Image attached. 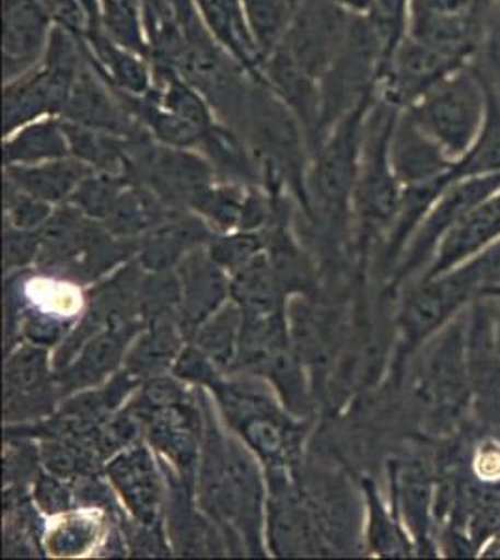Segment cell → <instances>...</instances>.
Masks as SVG:
<instances>
[{"label":"cell","instance_id":"cell-1","mask_svg":"<svg viewBox=\"0 0 500 560\" xmlns=\"http://www.w3.org/2000/svg\"><path fill=\"white\" fill-rule=\"evenodd\" d=\"M488 94L480 68L467 65L406 108L418 126L438 140L450 160L463 158L475 144L486 118Z\"/></svg>","mask_w":500,"mask_h":560},{"label":"cell","instance_id":"cell-2","mask_svg":"<svg viewBox=\"0 0 500 560\" xmlns=\"http://www.w3.org/2000/svg\"><path fill=\"white\" fill-rule=\"evenodd\" d=\"M383 52L364 13H354L353 25L340 52L319 77L322 126L319 142L344 116L377 92ZM319 147V144H317Z\"/></svg>","mask_w":500,"mask_h":560},{"label":"cell","instance_id":"cell-3","mask_svg":"<svg viewBox=\"0 0 500 560\" xmlns=\"http://www.w3.org/2000/svg\"><path fill=\"white\" fill-rule=\"evenodd\" d=\"M375 97L377 92L344 116L316 148V163L311 173L312 192L330 213H342L357 187L364 124Z\"/></svg>","mask_w":500,"mask_h":560},{"label":"cell","instance_id":"cell-4","mask_svg":"<svg viewBox=\"0 0 500 560\" xmlns=\"http://www.w3.org/2000/svg\"><path fill=\"white\" fill-rule=\"evenodd\" d=\"M353 20L354 12L335 0H301L280 47L319 79L346 44Z\"/></svg>","mask_w":500,"mask_h":560},{"label":"cell","instance_id":"cell-5","mask_svg":"<svg viewBox=\"0 0 500 560\" xmlns=\"http://www.w3.org/2000/svg\"><path fill=\"white\" fill-rule=\"evenodd\" d=\"M467 65L469 62H462L407 36L385 70L381 71L377 96L399 110H406L433 86Z\"/></svg>","mask_w":500,"mask_h":560},{"label":"cell","instance_id":"cell-6","mask_svg":"<svg viewBox=\"0 0 500 560\" xmlns=\"http://www.w3.org/2000/svg\"><path fill=\"white\" fill-rule=\"evenodd\" d=\"M62 118L81 126L118 135L124 139H135L147 133L129 113L120 92L92 65L89 49H86V62L77 75Z\"/></svg>","mask_w":500,"mask_h":560},{"label":"cell","instance_id":"cell-7","mask_svg":"<svg viewBox=\"0 0 500 560\" xmlns=\"http://www.w3.org/2000/svg\"><path fill=\"white\" fill-rule=\"evenodd\" d=\"M55 20L42 0H4L2 4V73L12 81L42 62Z\"/></svg>","mask_w":500,"mask_h":560},{"label":"cell","instance_id":"cell-8","mask_svg":"<svg viewBox=\"0 0 500 560\" xmlns=\"http://www.w3.org/2000/svg\"><path fill=\"white\" fill-rule=\"evenodd\" d=\"M391 163L402 187L443 182L452 185L450 173L456 161L450 160L438 140L431 139L407 110H402L391 139Z\"/></svg>","mask_w":500,"mask_h":560},{"label":"cell","instance_id":"cell-9","mask_svg":"<svg viewBox=\"0 0 500 560\" xmlns=\"http://www.w3.org/2000/svg\"><path fill=\"white\" fill-rule=\"evenodd\" d=\"M260 73V81L298 116L309 135L311 147L317 148L322 126L319 79L301 68L282 47L264 60Z\"/></svg>","mask_w":500,"mask_h":560},{"label":"cell","instance_id":"cell-10","mask_svg":"<svg viewBox=\"0 0 500 560\" xmlns=\"http://www.w3.org/2000/svg\"><path fill=\"white\" fill-rule=\"evenodd\" d=\"M476 290L473 275L463 268L412 293L402 314V331L407 345L417 346L422 338L435 331Z\"/></svg>","mask_w":500,"mask_h":560},{"label":"cell","instance_id":"cell-11","mask_svg":"<svg viewBox=\"0 0 500 560\" xmlns=\"http://www.w3.org/2000/svg\"><path fill=\"white\" fill-rule=\"evenodd\" d=\"M500 189V173L488 174V176H475V178L457 179L454 184L444 189L443 195L438 198V205L430 211L426 219L425 226L420 230V236L415 242L411 250V258L406 264L402 273H409L417 266L418 261L425 258L438 240L446 236L450 230L457 223H462L476 206H480L486 198Z\"/></svg>","mask_w":500,"mask_h":560},{"label":"cell","instance_id":"cell-12","mask_svg":"<svg viewBox=\"0 0 500 560\" xmlns=\"http://www.w3.org/2000/svg\"><path fill=\"white\" fill-rule=\"evenodd\" d=\"M179 324L184 335L197 332L206 319L216 314L230 292L222 268L211 256L193 255L179 268Z\"/></svg>","mask_w":500,"mask_h":560},{"label":"cell","instance_id":"cell-13","mask_svg":"<svg viewBox=\"0 0 500 560\" xmlns=\"http://www.w3.org/2000/svg\"><path fill=\"white\" fill-rule=\"evenodd\" d=\"M107 472L137 522L153 527L161 512V485L150 451L127 448L108 464Z\"/></svg>","mask_w":500,"mask_h":560},{"label":"cell","instance_id":"cell-14","mask_svg":"<svg viewBox=\"0 0 500 560\" xmlns=\"http://www.w3.org/2000/svg\"><path fill=\"white\" fill-rule=\"evenodd\" d=\"M92 65L108 83L126 96H147L153 89V68L150 58L116 44L103 28L84 34Z\"/></svg>","mask_w":500,"mask_h":560},{"label":"cell","instance_id":"cell-15","mask_svg":"<svg viewBox=\"0 0 500 560\" xmlns=\"http://www.w3.org/2000/svg\"><path fill=\"white\" fill-rule=\"evenodd\" d=\"M140 419H148V438L159 453L165 454L179 469H193L198 459L197 413L189 401L166 408L139 409Z\"/></svg>","mask_w":500,"mask_h":560},{"label":"cell","instance_id":"cell-16","mask_svg":"<svg viewBox=\"0 0 500 560\" xmlns=\"http://www.w3.org/2000/svg\"><path fill=\"white\" fill-rule=\"evenodd\" d=\"M500 237V192H493L444 236L430 277L435 279Z\"/></svg>","mask_w":500,"mask_h":560},{"label":"cell","instance_id":"cell-17","mask_svg":"<svg viewBox=\"0 0 500 560\" xmlns=\"http://www.w3.org/2000/svg\"><path fill=\"white\" fill-rule=\"evenodd\" d=\"M7 182L20 187L21 191L44 200L47 205L70 202L77 187L83 184L94 168L73 155L62 160L47 161L38 165L4 166Z\"/></svg>","mask_w":500,"mask_h":560},{"label":"cell","instance_id":"cell-18","mask_svg":"<svg viewBox=\"0 0 500 560\" xmlns=\"http://www.w3.org/2000/svg\"><path fill=\"white\" fill-rule=\"evenodd\" d=\"M4 166H26L70 158L62 116H44L4 135Z\"/></svg>","mask_w":500,"mask_h":560},{"label":"cell","instance_id":"cell-19","mask_svg":"<svg viewBox=\"0 0 500 560\" xmlns=\"http://www.w3.org/2000/svg\"><path fill=\"white\" fill-rule=\"evenodd\" d=\"M168 202L159 197L147 184H135L133 179L116 198L113 210L105 219L108 232L116 236H137L150 232L171 217Z\"/></svg>","mask_w":500,"mask_h":560},{"label":"cell","instance_id":"cell-20","mask_svg":"<svg viewBox=\"0 0 500 560\" xmlns=\"http://www.w3.org/2000/svg\"><path fill=\"white\" fill-rule=\"evenodd\" d=\"M480 71L486 84V94H488L486 118L475 144L469 148V152L454 163V168L450 173L452 184L457 179L500 173V96L488 73L484 68H480Z\"/></svg>","mask_w":500,"mask_h":560},{"label":"cell","instance_id":"cell-21","mask_svg":"<svg viewBox=\"0 0 500 560\" xmlns=\"http://www.w3.org/2000/svg\"><path fill=\"white\" fill-rule=\"evenodd\" d=\"M129 329L133 327H113L90 338L77 357L75 363L71 364L68 372H63V385L70 388H84L102 382L103 377L120 364L126 342L131 338Z\"/></svg>","mask_w":500,"mask_h":560},{"label":"cell","instance_id":"cell-22","mask_svg":"<svg viewBox=\"0 0 500 560\" xmlns=\"http://www.w3.org/2000/svg\"><path fill=\"white\" fill-rule=\"evenodd\" d=\"M206 236V229L197 219L168 217L166 221L150 230L142 247V264L152 271L171 269L189 250L197 240Z\"/></svg>","mask_w":500,"mask_h":560},{"label":"cell","instance_id":"cell-23","mask_svg":"<svg viewBox=\"0 0 500 560\" xmlns=\"http://www.w3.org/2000/svg\"><path fill=\"white\" fill-rule=\"evenodd\" d=\"M230 293L247 316L280 313L277 277L264 256H256L235 271Z\"/></svg>","mask_w":500,"mask_h":560},{"label":"cell","instance_id":"cell-24","mask_svg":"<svg viewBox=\"0 0 500 560\" xmlns=\"http://www.w3.org/2000/svg\"><path fill=\"white\" fill-rule=\"evenodd\" d=\"M245 20L261 65L279 49L292 25L298 4L293 0H243Z\"/></svg>","mask_w":500,"mask_h":560},{"label":"cell","instance_id":"cell-25","mask_svg":"<svg viewBox=\"0 0 500 560\" xmlns=\"http://www.w3.org/2000/svg\"><path fill=\"white\" fill-rule=\"evenodd\" d=\"M245 314L237 303L222 305L197 331V346L221 369H229L240 359L241 335Z\"/></svg>","mask_w":500,"mask_h":560},{"label":"cell","instance_id":"cell-26","mask_svg":"<svg viewBox=\"0 0 500 560\" xmlns=\"http://www.w3.org/2000/svg\"><path fill=\"white\" fill-rule=\"evenodd\" d=\"M49 377V364L44 350L38 346L21 348L10 359L4 369V388H7V404L12 406L23 398H31L34 393L44 388Z\"/></svg>","mask_w":500,"mask_h":560},{"label":"cell","instance_id":"cell-27","mask_svg":"<svg viewBox=\"0 0 500 560\" xmlns=\"http://www.w3.org/2000/svg\"><path fill=\"white\" fill-rule=\"evenodd\" d=\"M131 182L126 174L105 173V171H92L84 178L83 184L77 187L70 205L77 210L83 211L90 219H107L115 206L116 198L120 197L124 187Z\"/></svg>","mask_w":500,"mask_h":560},{"label":"cell","instance_id":"cell-28","mask_svg":"<svg viewBox=\"0 0 500 560\" xmlns=\"http://www.w3.org/2000/svg\"><path fill=\"white\" fill-rule=\"evenodd\" d=\"M248 192L241 184H213L198 198L193 210L200 211L211 223L221 230H230L241 224L247 211Z\"/></svg>","mask_w":500,"mask_h":560},{"label":"cell","instance_id":"cell-29","mask_svg":"<svg viewBox=\"0 0 500 560\" xmlns=\"http://www.w3.org/2000/svg\"><path fill=\"white\" fill-rule=\"evenodd\" d=\"M4 206H7L8 221L13 229L34 230L44 226L47 219L53 215V205H47L28 192L21 191L20 187L7 182L4 185Z\"/></svg>","mask_w":500,"mask_h":560},{"label":"cell","instance_id":"cell-30","mask_svg":"<svg viewBox=\"0 0 500 560\" xmlns=\"http://www.w3.org/2000/svg\"><path fill=\"white\" fill-rule=\"evenodd\" d=\"M95 523L86 517H70L60 523L47 538V548L58 557H75L83 555L94 546Z\"/></svg>","mask_w":500,"mask_h":560},{"label":"cell","instance_id":"cell-31","mask_svg":"<svg viewBox=\"0 0 500 560\" xmlns=\"http://www.w3.org/2000/svg\"><path fill=\"white\" fill-rule=\"evenodd\" d=\"M260 250V237L254 234H235V236L219 237L211 243L209 256L221 268L237 269L258 256Z\"/></svg>","mask_w":500,"mask_h":560},{"label":"cell","instance_id":"cell-32","mask_svg":"<svg viewBox=\"0 0 500 560\" xmlns=\"http://www.w3.org/2000/svg\"><path fill=\"white\" fill-rule=\"evenodd\" d=\"M217 366L206 353H204L198 346H189L182 350V353L177 355L176 372L177 377H182L185 382L202 383V385H217Z\"/></svg>","mask_w":500,"mask_h":560},{"label":"cell","instance_id":"cell-33","mask_svg":"<svg viewBox=\"0 0 500 560\" xmlns=\"http://www.w3.org/2000/svg\"><path fill=\"white\" fill-rule=\"evenodd\" d=\"M184 401H187L184 388L166 377H152L140 395L139 409L150 411V409L166 408Z\"/></svg>","mask_w":500,"mask_h":560},{"label":"cell","instance_id":"cell-34","mask_svg":"<svg viewBox=\"0 0 500 560\" xmlns=\"http://www.w3.org/2000/svg\"><path fill=\"white\" fill-rule=\"evenodd\" d=\"M42 247V237L39 234H32V230H10L4 242V255H7V266H23L38 255V248Z\"/></svg>","mask_w":500,"mask_h":560},{"label":"cell","instance_id":"cell-35","mask_svg":"<svg viewBox=\"0 0 500 560\" xmlns=\"http://www.w3.org/2000/svg\"><path fill=\"white\" fill-rule=\"evenodd\" d=\"M66 331L62 319L44 313H32L26 316L23 332L34 346H53Z\"/></svg>","mask_w":500,"mask_h":560},{"label":"cell","instance_id":"cell-36","mask_svg":"<svg viewBox=\"0 0 500 560\" xmlns=\"http://www.w3.org/2000/svg\"><path fill=\"white\" fill-rule=\"evenodd\" d=\"M36 499L45 512L58 514L70 509L71 493L55 478H44L36 488Z\"/></svg>","mask_w":500,"mask_h":560},{"label":"cell","instance_id":"cell-37","mask_svg":"<svg viewBox=\"0 0 500 560\" xmlns=\"http://www.w3.org/2000/svg\"><path fill=\"white\" fill-rule=\"evenodd\" d=\"M75 446L68 445H49L45 448V464L55 475H71L77 471V467L81 464V456H77Z\"/></svg>","mask_w":500,"mask_h":560},{"label":"cell","instance_id":"cell-38","mask_svg":"<svg viewBox=\"0 0 500 560\" xmlns=\"http://www.w3.org/2000/svg\"><path fill=\"white\" fill-rule=\"evenodd\" d=\"M340 7L348 8L354 13H367L372 0H335Z\"/></svg>","mask_w":500,"mask_h":560},{"label":"cell","instance_id":"cell-39","mask_svg":"<svg viewBox=\"0 0 500 560\" xmlns=\"http://www.w3.org/2000/svg\"><path fill=\"white\" fill-rule=\"evenodd\" d=\"M493 340L495 348H497V353L500 355V301L499 305L495 306L493 311Z\"/></svg>","mask_w":500,"mask_h":560},{"label":"cell","instance_id":"cell-40","mask_svg":"<svg viewBox=\"0 0 500 560\" xmlns=\"http://www.w3.org/2000/svg\"><path fill=\"white\" fill-rule=\"evenodd\" d=\"M293 2H295V4L299 7V2H301V0H293Z\"/></svg>","mask_w":500,"mask_h":560}]
</instances>
